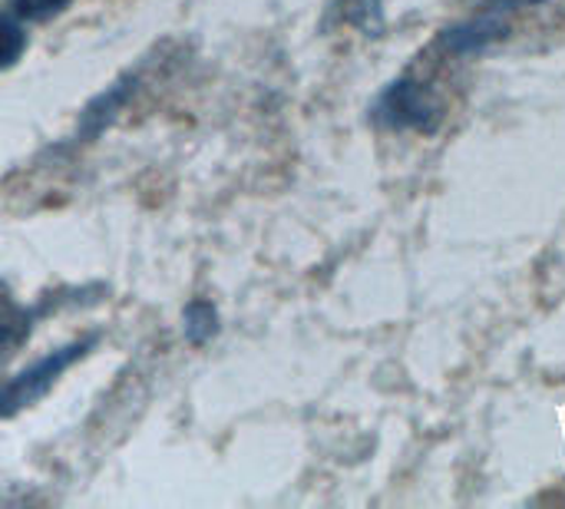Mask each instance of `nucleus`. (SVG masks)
I'll list each match as a JSON object with an SVG mask.
<instances>
[{"mask_svg":"<svg viewBox=\"0 0 565 509\" xmlns=\"http://www.w3.org/2000/svg\"><path fill=\"white\" fill-rule=\"evenodd\" d=\"M96 341H99L96 335L73 338V341L46 351L43 358H36L33 364H26L13 378H7L0 384V421H13L17 414H23L33 404H40L60 384V378L96 348Z\"/></svg>","mask_w":565,"mask_h":509,"instance_id":"f257e3e1","label":"nucleus"},{"mask_svg":"<svg viewBox=\"0 0 565 509\" xmlns=\"http://www.w3.org/2000/svg\"><path fill=\"white\" fill-rule=\"evenodd\" d=\"M371 116H374V123H381L387 129L437 132L444 123V103L437 99V93L424 79L397 76L394 83H387L377 93Z\"/></svg>","mask_w":565,"mask_h":509,"instance_id":"f03ea898","label":"nucleus"},{"mask_svg":"<svg viewBox=\"0 0 565 509\" xmlns=\"http://www.w3.org/2000/svg\"><path fill=\"white\" fill-rule=\"evenodd\" d=\"M136 89H139V73H126L116 83H109L99 96H93L86 103V109L79 113V126H76L73 142H93L122 113V106L136 96Z\"/></svg>","mask_w":565,"mask_h":509,"instance_id":"7ed1b4c3","label":"nucleus"},{"mask_svg":"<svg viewBox=\"0 0 565 509\" xmlns=\"http://www.w3.org/2000/svg\"><path fill=\"white\" fill-rule=\"evenodd\" d=\"M510 33V23L500 20V13H480L473 20H463L457 26H447L440 36H437V46L450 56H470V53H480L500 40H507Z\"/></svg>","mask_w":565,"mask_h":509,"instance_id":"20e7f679","label":"nucleus"},{"mask_svg":"<svg viewBox=\"0 0 565 509\" xmlns=\"http://www.w3.org/2000/svg\"><path fill=\"white\" fill-rule=\"evenodd\" d=\"M36 325V311L26 308L7 282H0V371L7 368V361L30 341Z\"/></svg>","mask_w":565,"mask_h":509,"instance_id":"39448f33","label":"nucleus"},{"mask_svg":"<svg viewBox=\"0 0 565 509\" xmlns=\"http://www.w3.org/2000/svg\"><path fill=\"white\" fill-rule=\"evenodd\" d=\"M182 335L192 344H205L218 335V308L209 298H192L182 311Z\"/></svg>","mask_w":565,"mask_h":509,"instance_id":"423d86ee","label":"nucleus"},{"mask_svg":"<svg viewBox=\"0 0 565 509\" xmlns=\"http://www.w3.org/2000/svg\"><path fill=\"white\" fill-rule=\"evenodd\" d=\"M334 10H338V17L348 26H358L367 36H381V30H384V7H381V0H338Z\"/></svg>","mask_w":565,"mask_h":509,"instance_id":"0eeeda50","label":"nucleus"},{"mask_svg":"<svg viewBox=\"0 0 565 509\" xmlns=\"http://www.w3.org/2000/svg\"><path fill=\"white\" fill-rule=\"evenodd\" d=\"M26 53V30L23 20H17L10 10H0V73L17 66Z\"/></svg>","mask_w":565,"mask_h":509,"instance_id":"6e6552de","label":"nucleus"},{"mask_svg":"<svg viewBox=\"0 0 565 509\" xmlns=\"http://www.w3.org/2000/svg\"><path fill=\"white\" fill-rule=\"evenodd\" d=\"M70 0H7V10L23 23H43L56 13H63Z\"/></svg>","mask_w":565,"mask_h":509,"instance_id":"1a4fd4ad","label":"nucleus"},{"mask_svg":"<svg viewBox=\"0 0 565 509\" xmlns=\"http://www.w3.org/2000/svg\"><path fill=\"white\" fill-rule=\"evenodd\" d=\"M550 0H483L487 13H507V10H523V7H543Z\"/></svg>","mask_w":565,"mask_h":509,"instance_id":"9d476101","label":"nucleus"}]
</instances>
